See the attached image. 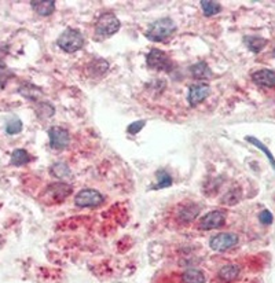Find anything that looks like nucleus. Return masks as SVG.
<instances>
[{
    "instance_id": "c756f323",
    "label": "nucleus",
    "mask_w": 275,
    "mask_h": 283,
    "mask_svg": "<svg viewBox=\"0 0 275 283\" xmlns=\"http://www.w3.org/2000/svg\"><path fill=\"white\" fill-rule=\"evenodd\" d=\"M259 220L261 224H264V226H268V224H271L273 223V213L267 209H264V211L261 212L259 215Z\"/></svg>"
},
{
    "instance_id": "393cba45",
    "label": "nucleus",
    "mask_w": 275,
    "mask_h": 283,
    "mask_svg": "<svg viewBox=\"0 0 275 283\" xmlns=\"http://www.w3.org/2000/svg\"><path fill=\"white\" fill-rule=\"evenodd\" d=\"M22 131V121L18 117H11L8 118L7 124H6V132L8 135H17Z\"/></svg>"
},
{
    "instance_id": "b1692460",
    "label": "nucleus",
    "mask_w": 275,
    "mask_h": 283,
    "mask_svg": "<svg viewBox=\"0 0 275 283\" xmlns=\"http://www.w3.org/2000/svg\"><path fill=\"white\" fill-rule=\"evenodd\" d=\"M51 172H52V175H54L55 178L59 179H64L70 175V169H69V166L66 165L65 162H55V164L51 166Z\"/></svg>"
},
{
    "instance_id": "f3484780",
    "label": "nucleus",
    "mask_w": 275,
    "mask_h": 283,
    "mask_svg": "<svg viewBox=\"0 0 275 283\" xmlns=\"http://www.w3.org/2000/svg\"><path fill=\"white\" fill-rule=\"evenodd\" d=\"M190 73L197 80H208L212 77V70L205 62H198V64L190 66Z\"/></svg>"
},
{
    "instance_id": "6e6552de",
    "label": "nucleus",
    "mask_w": 275,
    "mask_h": 283,
    "mask_svg": "<svg viewBox=\"0 0 275 283\" xmlns=\"http://www.w3.org/2000/svg\"><path fill=\"white\" fill-rule=\"evenodd\" d=\"M226 212L223 211H212L209 213H206L201 221H200V228L209 231V230H215V228H220L226 224Z\"/></svg>"
},
{
    "instance_id": "7c9ffc66",
    "label": "nucleus",
    "mask_w": 275,
    "mask_h": 283,
    "mask_svg": "<svg viewBox=\"0 0 275 283\" xmlns=\"http://www.w3.org/2000/svg\"><path fill=\"white\" fill-rule=\"evenodd\" d=\"M274 55H275V50H274Z\"/></svg>"
},
{
    "instance_id": "a878e982",
    "label": "nucleus",
    "mask_w": 275,
    "mask_h": 283,
    "mask_svg": "<svg viewBox=\"0 0 275 283\" xmlns=\"http://www.w3.org/2000/svg\"><path fill=\"white\" fill-rule=\"evenodd\" d=\"M55 113V109H54V106L49 103V102H40L39 106H37V116L40 117V118H49L51 117L52 114Z\"/></svg>"
},
{
    "instance_id": "cd10ccee",
    "label": "nucleus",
    "mask_w": 275,
    "mask_h": 283,
    "mask_svg": "<svg viewBox=\"0 0 275 283\" xmlns=\"http://www.w3.org/2000/svg\"><path fill=\"white\" fill-rule=\"evenodd\" d=\"M14 74H13V72L8 69L7 66L4 65L1 61H0V89L4 88V85L7 84V81L13 77Z\"/></svg>"
},
{
    "instance_id": "ddd939ff",
    "label": "nucleus",
    "mask_w": 275,
    "mask_h": 283,
    "mask_svg": "<svg viewBox=\"0 0 275 283\" xmlns=\"http://www.w3.org/2000/svg\"><path fill=\"white\" fill-rule=\"evenodd\" d=\"M241 274V268L237 264H227V266H223V267L219 269L218 278L224 283L234 282L235 279L240 276Z\"/></svg>"
},
{
    "instance_id": "c85d7f7f",
    "label": "nucleus",
    "mask_w": 275,
    "mask_h": 283,
    "mask_svg": "<svg viewBox=\"0 0 275 283\" xmlns=\"http://www.w3.org/2000/svg\"><path fill=\"white\" fill-rule=\"evenodd\" d=\"M146 125V121L145 120H139V121H134L132 124H130L128 125V132L130 133H132V135H135V133H138V132H140V131L143 130V127Z\"/></svg>"
},
{
    "instance_id": "9b49d317",
    "label": "nucleus",
    "mask_w": 275,
    "mask_h": 283,
    "mask_svg": "<svg viewBox=\"0 0 275 283\" xmlns=\"http://www.w3.org/2000/svg\"><path fill=\"white\" fill-rule=\"evenodd\" d=\"M252 80L255 84L264 88H274L275 87V72L270 69H259L252 73Z\"/></svg>"
},
{
    "instance_id": "7ed1b4c3",
    "label": "nucleus",
    "mask_w": 275,
    "mask_h": 283,
    "mask_svg": "<svg viewBox=\"0 0 275 283\" xmlns=\"http://www.w3.org/2000/svg\"><path fill=\"white\" fill-rule=\"evenodd\" d=\"M120 28H121V22L116 17V14L105 13L98 18L97 24H95V32L102 37H109V36H113L114 33L119 32Z\"/></svg>"
},
{
    "instance_id": "a211bd4d",
    "label": "nucleus",
    "mask_w": 275,
    "mask_h": 283,
    "mask_svg": "<svg viewBox=\"0 0 275 283\" xmlns=\"http://www.w3.org/2000/svg\"><path fill=\"white\" fill-rule=\"evenodd\" d=\"M182 281H183V283H205L206 278L201 269L189 268L182 274Z\"/></svg>"
},
{
    "instance_id": "2eb2a0df",
    "label": "nucleus",
    "mask_w": 275,
    "mask_h": 283,
    "mask_svg": "<svg viewBox=\"0 0 275 283\" xmlns=\"http://www.w3.org/2000/svg\"><path fill=\"white\" fill-rule=\"evenodd\" d=\"M31 6L33 10L41 17H49L54 13L55 10V1L54 0H46V1H31Z\"/></svg>"
},
{
    "instance_id": "412c9836",
    "label": "nucleus",
    "mask_w": 275,
    "mask_h": 283,
    "mask_svg": "<svg viewBox=\"0 0 275 283\" xmlns=\"http://www.w3.org/2000/svg\"><path fill=\"white\" fill-rule=\"evenodd\" d=\"M241 197H242V193H241V188H231V190H228L224 197L222 198V203L223 205H228V206H233L235 203L240 202V200H241Z\"/></svg>"
},
{
    "instance_id": "aec40b11",
    "label": "nucleus",
    "mask_w": 275,
    "mask_h": 283,
    "mask_svg": "<svg viewBox=\"0 0 275 283\" xmlns=\"http://www.w3.org/2000/svg\"><path fill=\"white\" fill-rule=\"evenodd\" d=\"M10 161H11L13 165H16V166H21V165H25V164H28V162L31 161V155L24 149H16L11 153Z\"/></svg>"
},
{
    "instance_id": "0eeeda50",
    "label": "nucleus",
    "mask_w": 275,
    "mask_h": 283,
    "mask_svg": "<svg viewBox=\"0 0 275 283\" xmlns=\"http://www.w3.org/2000/svg\"><path fill=\"white\" fill-rule=\"evenodd\" d=\"M146 61H147V66L154 70H161V72H171L172 70L171 58L161 50H150Z\"/></svg>"
},
{
    "instance_id": "f257e3e1",
    "label": "nucleus",
    "mask_w": 275,
    "mask_h": 283,
    "mask_svg": "<svg viewBox=\"0 0 275 283\" xmlns=\"http://www.w3.org/2000/svg\"><path fill=\"white\" fill-rule=\"evenodd\" d=\"M176 32V24L171 18H161L149 26L146 37L152 41H164Z\"/></svg>"
},
{
    "instance_id": "423d86ee",
    "label": "nucleus",
    "mask_w": 275,
    "mask_h": 283,
    "mask_svg": "<svg viewBox=\"0 0 275 283\" xmlns=\"http://www.w3.org/2000/svg\"><path fill=\"white\" fill-rule=\"evenodd\" d=\"M73 187L68 183H52L50 184L43 197L49 201L50 203H59L65 201L69 195L72 194Z\"/></svg>"
},
{
    "instance_id": "dca6fc26",
    "label": "nucleus",
    "mask_w": 275,
    "mask_h": 283,
    "mask_svg": "<svg viewBox=\"0 0 275 283\" xmlns=\"http://www.w3.org/2000/svg\"><path fill=\"white\" fill-rule=\"evenodd\" d=\"M18 92H19L24 98L29 99V100H39V98L43 95L41 88L36 87L34 84H31V83H24V84L18 88Z\"/></svg>"
},
{
    "instance_id": "4be33fe9",
    "label": "nucleus",
    "mask_w": 275,
    "mask_h": 283,
    "mask_svg": "<svg viewBox=\"0 0 275 283\" xmlns=\"http://www.w3.org/2000/svg\"><path fill=\"white\" fill-rule=\"evenodd\" d=\"M201 7H203V13L205 17H212L219 14L222 11V4L219 1H201Z\"/></svg>"
},
{
    "instance_id": "4468645a",
    "label": "nucleus",
    "mask_w": 275,
    "mask_h": 283,
    "mask_svg": "<svg viewBox=\"0 0 275 283\" xmlns=\"http://www.w3.org/2000/svg\"><path fill=\"white\" fill-rule=\"evenodd\" d=\"M107 69H109V64H107V61L102 59V58H97V59L91 61L87 66V72L92 77L103 76L107 72Z\"/></svg>"
},
{
    "instance_id": "9d476101",
    "label": "nucleus",
    "mask_w": 275,
    "mask_h": 283,
    "mask_svg": "<svg viewBox=\"0 0 275 283\" xmlns=\"http://www.w3.org/2000/svg\"><path fill=\"white\" fill-rule=\"evenodd\" d=\"M209 94H210V87L208 85V84H205V83L191 85L190 89H189V95H187L189 103H190V106L200 105L201 102H204L206 98L209 97Z\"/></svg>"
},
{
    "instance_id": "39448f33",
    "label": "nucleus",
    "mask_w": 275,
    "mask_h": 283,
    "mask_svg": "<svg viewBox=\"0 0 275 283\" xmlns=\"http://www.w3.org/2000/svg\"><path fill=\"white\" fill-rule=\"evenodd\" d=\"M238 242H240V238L234 233H220L210 238L209 246L212 250L222 253V251H227L235 248Z\"/></svg>"
},
{
    "instance_id": "bb28decb",
    "label": "nucleus",
    "mask_w": 275,
    "mask_h": 283,
    "mask_svg": "<svg viewBox=\"0 0 275 283\" xmlns=\"http://www.w3.org/2000/svg\"><path fill=\"white\" fill-rule=\"evenodd\" d=\"M157 178H158V182H157V186L154 188H167V187H170L172 184V178H171L170 173L165 172V170L158 172Z\"/></svg>"
},
{
    "instance_id": "6ab92c4d",
    "label": "nucleus",
    "mask_w": 275,
    "mask_h": 283,
    "mask_svg": "<svg viewBox=\"0 0 275 283\" xmlns=\"http://www.w3.org/2000/svg\"><path fill=\"white\" fill-rule=\"evenodd\" d=\"M243 41H245L246 47L251 50L252 52H255V54L260 52L261 50L267 46V40L260 37V36H245Z\"/></svg>"
},
{
    "instance_id": "f8f14e48",
    "label": "nucleus",
    "mask_w": 275,
    "mask_h": 283,
    "mask_svg": "<svg viewBox=\"0 0 275 283\" xmlns=\"http://www.w3.org/2000/svg\"><path fill=\"white\" fill-rule=\"evenodd\" d=\"M200 206L195 205V203H189V205H185L182 206L178 212V220L182 223V224H189L194 220L198 215H200Z\"/></svg>"
},
{
    "instance_id": "20e7f679",
    "label": "nucleus",
    "mask_w": 275,
    "mask_h": 283,
    "mask_svg": "<svg viewBox=\"0 0 275 283\" xmlns=\"http://www.w3.org/2000/svg\"><path fill=\"white\" fill-rule=\"evenodd\" d=\"M103 202L105 197L94 188H84L74 197V205L79 208H98Z\"/></svg>"
},
{
    "instance_id": "1a4fd4ad",
    "label": "nucleus",
    "mask_w": 275,
    "mask_h": 283,
    "mask_svg": "<svg viewBox=\"0 0 275 283\" xmlns=\"http://www.w3.org/2000/svg\"><path fill=\"white\" fill-rule=\"evenodd\" d=\"M50 135V147L54 150H64L68 147L70 142L69 132L61 127H52L49 132Z\"/></svg>"
},
{
    "instance_id": "5701e85b",
    "label": "nucleus",
    "mask_w": 275,
    "mask_h": 283,
    "mask_svg": "<svg viewBox=\"0 0 275 283\" xmlns=\"http://www.w3.org/2000/svg\"><path fill=\"white\" fill-rule=\"evenodd\" d=\"M246 140L251 143V145H253V146H256L258 149H260L263 153L266 154V157H267L268 160H270V164L273 165V168L275 169V158H274V155H273V153L268 150V147L266 145H263L261 142H260L259 139H256L255 136H246Z\"/></svg>"
},
{
    "instance_id": "f03ea898",
    "label": "nucleus",
    "mask_w": 275,
    "mask_h": 283,
    "mask_svg": "<svg viewBox=\"0 0 275 283\" xmlns=\"http://www.w3.org/2000/svg\"><path fill=\"white\" fill-rule=\"evenodd\" d=\"M58 46L68 54L76 52L84 46V36L76 29H66L58 37Z\"/></svg>"
}]
</instances>
